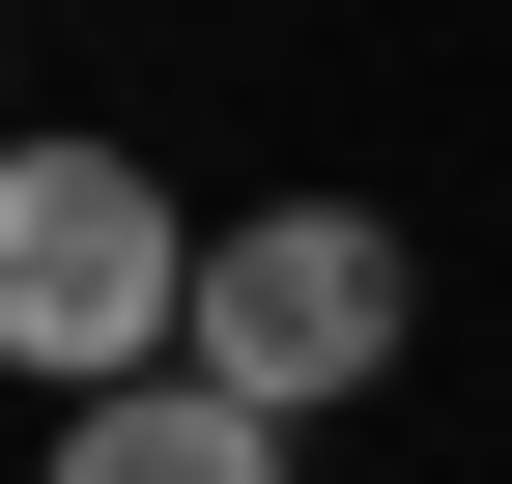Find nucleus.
Returning <instances> with one entry per match:
<instances>
[{"label": "nucleus", "mask_w": 512, "mask_h": 484, "mask_svg": "<svg viewBox=\"0 0 512 484\" xmlns=\"http://www.w3.org/2000/svg\"><path fill=\"white\" fill-rule=\"evenodd\" d=\"M171 314H200L171 171H114V143H0V371H29V399H143Z\"/></svg>", "instance_id": "f257e3e1"}, {"label": "nucleus", "mask_w": 512, "mask_h": 484, "mask_svg": "<svg viewBox=\"0 0 512 484\" xmlns=\"http://www.w3.org/2000/svg\"><path fill=\"white\" fill-rule=\"evenodd\" d=\"M399 314H427V257H399L370 200H256V228H200L171 371H200V399H256V428H313V399H370V371H399Z\"/></svg>", "instance_id": "f03ea898"}, {"label": "nucleus", "mask_w": 512, "mask_h": 484, "mask_svg": "<svg viewBox=\"0 0 512 484\" xmlns=\"http://www.w3.org/2000/svg\"><path fill=\"white\" fill-rule=\"evenodd\" d=\"M57 484H285V428L200 371H143V399H57Z\"/></svg>", "instance_id": "7ed1b4c3"}]
</instances>
